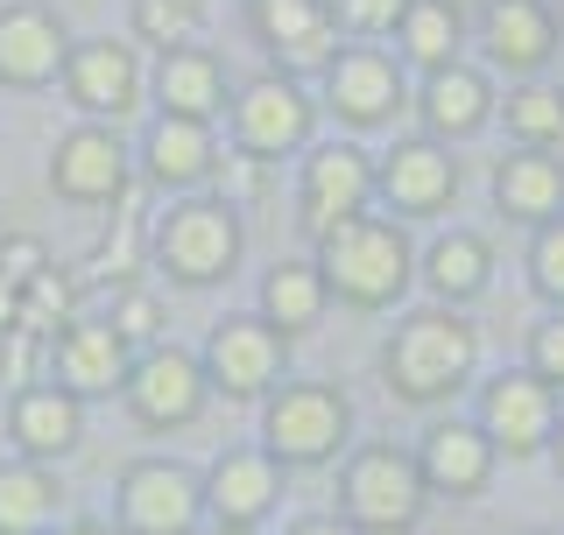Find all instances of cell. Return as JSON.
<instances>
[{"instance_id": "cell-1", "label": "cell", "mask_w": 564, "mask_h": 535, "mask_svg": "<svg viewBox=\"0 0 564 535\" xmlns=\"http://www.w3.org/2000/svg\"><path fill=\"white\" fill-rule=\"evenodd\" d=\"M317 275L325 290H339L360 310H381L410 290V240L388 219H346L325 233V254H317Z\"/></svg>"}, {"instance_id": "cell-2", "label": "cell", "mask_w": 564, "mask_h": 535, "mask_svg": "<svg viewBox=\"0 0 564 535\" xmlns=\"http://www.w3.org/2000/svg\"><path fill=\"white\" fill-rule=\"evenodd\" d=\"M473 360H480L473 325H458L445 310H423L395 331V346H388L381 367H388V387H395L402 402H437L473 373Z\"/></svg>"}, {"instance_id": "cell-3", "label": "cell", "mask_w": 564, "mask_h": 535, "mask_svg": "<svg viewBox=\"0 0 564 535\" xmlns=\"http://www.w3.org/2000/svg\"><path fill=\"white\" fill-rule=\"evenodd\" d=\"M423 472H416V458H402L395 444H375V451H360L346 466V514L360 528H375V535H402L423 514Z\"/></svg>"}, {"instance_id": "cell-4", "label": "cell", "mask_w": 564, "mask_h": 535, "mask_svg": "<svg viewBox=\"0 0 564 535\" xmlns=\"http://www.w3.org/2000/svg\"><path fill=\"white\" fill-rule=\"evenodd\" d=\"M234 254H240V226L226 205H176L155 226V261L176 282H219L234 268Z\"/></svg>"}, {"instance_id": "cell-5", "label": "cell", "mask_w": 564, "mask_h": 535, "mask_svg": "<svg viewBox=\"0 0 564 535\" xmlns=\"http://www.w3.org/2000/svg\"><path fill=\"white\" fill-rule=\"evenodd\" d=\"M339 444H346V402L332 387L304 381L269 402V458H282V466H325Z\"/></svg>"}, {"instance_id": "cell-6", "label": "cell", "mask_w": 564, "mask_h": 535, "mask_svg": "<svg viewBox=\"0 0 564 535\" xmlns=\"http://www.w3.org/2000/svg\"><path fill=\"white\" fill-rule=\"evenodd\" d=\"M205 514V479H191L170 458H149L120 479V522L128 535H191Z\"/></svg>"}, {"instance_id": "cell-7", "label": "cell", "mask_w": 564, "mask_h": 535, "mask_svg": "<svg viewBox=\"0 0 564 535\" xmlns=\"http://www.w3.org/2000/svg\"><path fill=\"white\" fill-rule=\"evenodd\" d=\"M128 338H120L113 317H70L57 331V346H50V373H57V387L70 395H113V387H128Z\"/></svg>"}, {"instance_id": "cell-8", "label": "cell", "mask_w": 564, "mask_h": 535, "mask_svg": "<svg viewBox=\"0 0 564 535\" xmlns=\"http://www.w3.org/2000/svg\"><path fill=\"white\" fill-rule=\"evenodd\" d=\"M50 184L70 205H113L128 198V149L113 128H70L50 155Z\"/></svg>"}, {"instance_id": "cell-9", "label": "cell", "mask_w": 564, "mask_h": 535, "mask_svg": "<svg viewBox=\"0 0 564 535\" xmlns=\"http://www.w3.org/2000/svg\"><path fill=\"white\" fill-rule=\"evenodd\" d=\"M367 198H375V163H367L360 149H346V141H332V149H317L304 163V226L317 240L332 233V226L360 219Z\"/></svg>"}, {"instance_id": "cell-10", "label": "cell", "mask_w": 564, "mask_h": 535, "mask_svg": "<svg viewBox=\"0 0 564 535\" xmlns=\"http://www.w3.org/2000/svg\"><path fill=\"white\" fill-rule=\"evenodd\" d=\"M128 408L149 430H176L205 408V367L191 352H149L128 367Z\"/></svg>"}, {"instance_id": "cell-11", "label": "cell", "mask_w": 564, "mask_h": 535, "mask_svg": "<svg viewBox=\"0 0 564 535\" xmlns=\"http://www.w3.org/2000/svg\"><path fill=\"white\" fill-rule=\"evenodd\" d=\"M282 373V331L261 325V317H226L205 346V381L226 387V395H261Z\"/></svg>"}, {"instance_id": "cell-12", "label": "cell", "mask_w": 564, "mask_h": 535, "mask_svg": "<svg viewBox=\"0 0 564 535\" xmlns=\"http://www.w3.org/2000/svg\"><path fill=\"white\" fill-rule=\"evenodd\" d=\"M234 120H240V149L269 163V155L296 149V141L311 134V99L296 92V78H254L240 92Z\"/></svg>"}, {"instance_id": "cell-13", "label": "cell", "mask_w": 564, "mask_h": 535, "mask_svg": "<svg viewBox=\"0 0 564 535\" xmlns=\"http://www.w3.org/2000/svg\"><path fill=\"white\" fill-rule=\"evenodd\" d=\"M64 85H70V99L99 120H120V113L141 106V70H134L128 43H78L64 57Z\"/></svg>"}, {"instance_id": "cell-14", "label": "cell", "mask_w": 564, "mask_h": 535, "mask_svg": "<svg viewBox=\"0 0 564 535\" xmlns=\"http://www.w3.org/2000/svg\"><path fill=\"white\" fill-rule=\"evenodd\" d=\"M375 190H388V205L410 211V219H431V211L452 205L458 163H452L445 149H431V141H402V149L375 170Z\"/></svg>"}, {"instance_id": "cell-15", "label": "cell", "mask_w": 564, "mask_h": 535, "mask_svg": "<svg viewBox=\"0 0 564 535\" xmlns=\"http://www.w3.org/2000/svg\"><path fill=\"white\" fill-rule=\"evenodd\" d=\"M487 437L501 451H536L543 437H557V402H551V381L536 373H501L487 387Z\"/></svg>"}, {"instance_id": "cell-16", "label": "cell", "mask_w": 564, "mask_h": 535, "mask_svg": "<svg viewBox=\"0 0 564 535\" xmlns=\"http://www.w3.org/2000/svg\"><path fill=\"white\" fill-rule=\"evenodd\" d=\"M64 57L70 50L50 8H0V85H50Z\"/></svg>"}, {"instance_id": "cell-17", "label": "cell", "mask_w": 564, "mask_h": 535, "mask_svg": "<svg viewBox=\"0 0 564 535\" xmlns=\"http://www.w3.org/2000/svg\"><path fill=\"white\" fill-rule=\"evenodd\" d=\"M325 92H332V106H339L352 128H375V120L395 113L402 78H395L388 57H375V50H346V57L325 64Z\"/></svg>"}, {"instance_id": "cell-18", "label": "cell", "mask_w": 564, "mask_h": 535, "mask_svg": "<svg viewBox=\"0 0 564 535\" xmlns=\"http://www.w3.org/2000/svg\"><path fill=\"white\" fill-rule=\"evenodd\" d=\"M416 472H423V487H431V493L466 501V493H480L487 472H494V437L487 430H466V423H437L431 444H423V458H416Z\"/></svg>"}, {"instance_id": "cell-19", "label": "cell", "mask_w": 564, "mask_h": 535, "mask_svg": "<svg viewBox=\"0 0 564 535\" xmlns=\"http://www.w3.org/2000/svg\"><path fill=\"white\" fill-rule=\"evenodd\" d=\"M8 430H14V444H22V458H64L70 444L85 437V416H78V395L70 387H22L14 395V408H8Z\"/></svg>"}, {"instance_id": "cell-20", "label": "cell", "mask_w": 564, "mask_h": 535, "mask_svg": "<svg viewBox=\"0 0 564 535\" xmlns=\"http://www.w3.org/2000/svg\"><path fill=\"white\" fill-rule=\"evenodd\" d=\"M254 29H261V43H269L282 64H296V70L332 64V14H325V0H254Z\"/></svg>"}, {"instance_id": "cell-21", "label": "cell", "mask_w": 564, "mask_h": 535, "mask_svg": "<svg viewBox=\"0 0 564 535\" xmlns=\"http://www.w3.org/2000/svg\"><path fill=\"white\" fill-rule=\"evenodd\" d=\"M205 507L234 528L261 522V514L275 507V458L269 451H226L205 479Z\"/></svg>"}, {"instance_id": "cell-22", "label": "cell", "mask_w": 564, "mask_h": 535, "mask_svg": "<svg viewBox=\"0 0 564 535\" xmlns=\"http://www.w3.org/2000/svg\"><path fill=\"white\" fill-rule=\"evenodd\" d=\"M494 198H501L508 219H557L564 211V163L543 149H522L494 170Z\"/></svg>"}, {"instance_id": "cell-23", "label": "cell", "mask_w": 564, "mask_h": 535, "mask_svg": "<svg viewBox=\"0 0 564 535\" xmlns=\"http://www.w3.org/2000/svg\"><path fill=\"white\" fill-rule=\"evenodd\" d=\"M64 514V487L35 458L0 466V535H50Z\"/></svg>"}, {"instance_id": "cell-24", "label": "cell", "mask_w": 564, "mask_h": 535, "mask_svg": "<svg viewBox=\"0 0 564 535\" xmlns=\"http://www.w3.org/2000/svg\"><path fill=\"white\" fill-rule=\"evenodd\" d=\"M155 92H163V113H176V120H212L226 106L219 57H212V50H163V78H155Z\"/></svg>"}, {"instance_id": "cell-25", "label": "cell", "mask_w": 564, "mask_h": 535, "mask_svg": "<svg viewBox=\"0 0 564 535\" xmlns=\"http://www.w3.org/2000/svg\"><path fill=\"white\" fill-rule=\"evenodd\" d=\"M551 43H557V29H551V14H543L536 0H494V8H487V50H494V64L536 70L543 57H551Z\"/></svg>"}, {"instance_id": "cell-26", "label": "cell", "mask_w": 564, "mask_h": 535, "mask_svg": "<svg viewBox=\"0 0 564 535\" xmlns=\"http://www.w3.org/2000/svg\"><path fill=\"white\" fill-rule=\"evenodd\" d=\"M205 170H212L205 120H176V113L155 120V134H149V176L155 184H198Z\"/></svg>"}, {"instance_id": "cell-27", "label": "cell", "mask_w": 564, "mask_h": 535, "mask_svg": "<svg viewBox=\"0 0 564 535\" xmlns=\"http://www.w3.org/2000/svg\"><path fill=\"white\" fill-rule=\"evenodd\" d=\"M325 275H317L311 261H282L269 282H261V310H269V325L282 331H311L317 317H325Z\"/></svg>"}, {"instance_id": "cell-28", "label": "cell", "mask_w": 564, "mask_h": 535, "mask_svg": "<svg viewBox=\"0 0 564 535\" xmlns=\"http://www.w3.org/2000/svg\"><path fill=\"white\" fill-rule=\"evenodd\" d=\"M423 120H431L437 134H473L487 120V85L458 64L431 70V85H423Z\"/></svg>"}, {"instance_id": "cell-29", "label": "cell", "mask_w": 564, "mask_h": 535, "mask_svg": "<svg viewBox=\"0 0 564 535\" xmlns=\"http://www.w3.org/2000/svg\"><path fill=\"white\" fill-rule=\"evenodd\" d=\"M402 50H410L423 70H445L452 50H458V14L445 0H410V14H402Z\"/></svg>"}, {"instance_id": "cell-30", "label": "cell", "mask_w": 564, "mask_h": 535, "mask_svg": "<svg viewBox=\"0 0 564 535\" xmlns=\"http://www.w3.org/2000/svg\"><path fill=\"white\" fill-rule=\"evenodd\" d=\"M431 290L437 296H480L487 290V247L473 233H452L431 247Z\"/></svg>"}, {"instance_id": "cell-31", "label": "cell", "mask_w": 564, "mask_h": 535, "mask_svg": "<svg viewBox=\"0 0 564 535\" xmlns=\"http://www.w3.org/2000/svg\"><path fill=\"white\" fill-rule=\"evenodd\" d=\"M508 128H516L522 149H551V141H564V92H551V85L516 92L508 99Z\"/></svg>"}, {"instance_id": "cell-32", "label": "cell", "mask_w": 564, "mask_h": 535, "mask_svg": "<svg viewBox=\"0 0 564 535\" xmlns=\"http://www.w3.org/2000/svg\"><path fill=\"white\" fill-rule=\"evenodd\" d=\"M134 29L149 35V43H191V29H198V8L191 0H141L134 8Z\"/></svg>"}, {"instance_id": "cell-33", "label": "cell", "mask_w": 564, "mask_h": 535, "mask_svg": "<svg viewBox=\"0 0 564 535\" xmlns=\"http://www.w3.org/2000/svg\"><path fill=\"white\" fill-rule=\"evenodd\" d=\"M529 268H536V290L564 303V219H551L536 233V254H529Z\"/></svg>"}, {"instance_id": "cell-34", "label": "cell", "mask_w": 564, "mask_h": 535, "mask_svg": "<svg viewBox=\"0 0 564 535\" xmlns=\"http://www.w3.org/2000/svg\"><path fill=\"white\" fill-rule=\"evenodd\" d=\"M529 373L551 381V387H564V317L536 325V338H529Z\"/></svg>"}, {"instance_id": "cell-35", "label": "cell", "mask_w": 564, "mask_h": 535, "mask_svg": "<svg viewBox=\"0 0 564 535\" xmlns=\"http://www.w3.org/2000/svg\"><path fill=\"white\" fill-rule=\"evenodd\" d=\"M339 8H346L352 29H395L410 14V0H339Z\"/></svg>"}, {"instance_id": "cell-36", "label": "cell", "mask_w": 564, "mask_h": 535, "mask_svg": "<svg viewBox=\"0 0 564 535\" xmlns=\"http://www.w3.org/2000/svg\"><path fill=\"white\" fill-rule=\"evenodd\" d=\"M113 325H120V338H149L155 331V303L141 296V290H128V296H120V310H113Z\"/></svg>"}, {"instance_id": "cell-37", "label": "cell", "mask_w": 564, "mask_h": 535, "mask_svg": "<svg viewBox=\"0 0 564 535\" xmlns=\"http://www.w3.org/2000/svg\"><path fill=\"white\" fill-rule=\"evenodd\" d=\"M50 535H113V528H99V522H57Z\"/></svg>"}, {"instance_id": "cell-38", "label": "cell", "mask_w": 564, "mask_h": 535, "mask_svg": "<svg viewBox=\"0 0 564 535\" xmlns=\"http://www.w3.org/2000/svg\"><path fill=\"white\" fill-rule=\"evenodd\" d=\"M290 535H346V528H339V522H296Z\"/></svg>"}, {"instance_id": "cell-39", "label": "cell", "mask_w": 564, "mask_h": 535, "mask_svg": "<svg viewBox=\"0 0 564 535\" xmlns=\"http://www.w3.org/2000/svg\"><path fill=\"white\" fill-rule=\"evenodd\" d=\"M212 535H247V528H234V522H219V528H212Z\"/></svg>"}, {"instance_id": "cell-40", "label": "cell", "mask_w": 564, "mask_h": 535, "mask_svg": "<svg viewBox=\"0 0 564 535\" xmlns=\"http://www.w3.org/2000/svg\"><path fill=\"white\" fill-rule=\"evenodd\" d=\"M557 466H564V430H557Z\"/></svg>"}]
</instances>
